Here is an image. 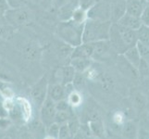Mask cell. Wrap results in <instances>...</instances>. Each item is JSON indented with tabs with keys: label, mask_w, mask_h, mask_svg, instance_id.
Returning <instances> with one entry per match:
<instances>
[{
	"label": "cell",
	"mask_w": 149,
	"mask_h": 139,
	"mask_svg": "<svg viewBox=\"0 0 149 139\" xmlns=\"http://www.w3.org/2000/svg\"><path fill=\"white\" fill-rule=\"evenodd\" d=\"M112 22L110 20H97L88 19L84 24L83 43H95L109 40Z\"/></svg>",
	"instance_id": "6da1fadb"
},
{
	"label": "cell",
	"mask_w": 149,
	"mask_h": 139,
	"mask_svg": "<svg viewBox=\"0 0 149 139\" xmlns=\"http://www.w3.org/2000/svg\"><path fill=\"white\" fill-rule=\"evenodd\" d=\"M84 24H79L73 20H62L56 27V35L60 41L72 47L83 43Z\"/></svg>",
	"instance_id": "7a4b0ae2"
},
{
	"label": "cell",
	"mask_w": 149,
	"mask_h": 139,
	"mask_svg": "<svg viewBox=\"0 0 149 139\" xmlns=\"http://www.w3.org/2000/svg\"><path fill=\"white\" fill-rule=\"evenodd\" d=\"M5 20L11 24L12 26L19 27L24 26L28 24L31 20H32V14L27 8H8L5 12L4 16Z\"/></svg>",
	"instance_id": "3957f363"
},
{
	"label": "cell",
	"mask_w": 149,
	"mask_h": 139,
	"mask_svg": "<svg viewBox=\"0 0 149 139\" xmlns=\"http://www.w3.org/2000/svg\"><path fill=\"white\" fill-rule=\"evenodd\" d=\"M48 83L47 77H42L36 84L31 88V96L37 107H41L45 100L48 93Z\"/></svg>",
	"instance_id": "277c9868"
},
{
	"label": "cell",
	"mask_w": 149,
	"mask_h": 139,
	"mask_svg": "<svg viewBox=\"0 0 149 139\" xmlns=\"http://www.w3.org/2000/svg\"><path fill=\"white\" fill-rule=\"evenodd\" d=\"M87 16L90 20H110V6L98 0L88 9Z\"/></svg>",
	"instance_id": "5b68a950"
},
{
	"label": "cell",
	"mask_w": 149,
	"mask_h": 139,
	"mask_svg": "<svg viewBox=\"0 0 149 139\" xmlns=\"http://www.w3.org/2000/svg\"><path fill=\"white\" fill-rule=\"evenodd\" d=\"M56 112V110L55 102L47 96L42 106L40 107V118L43 124L45 127H48L53 122H55Z\"/></svg>",
	"instance_id": "8992f818"
},
{
	"label": "cell",
	"mask_w": 149,
	"mask_h": 139,
	"mask_svg": "<svg viewBox=\"0 0 149 139\" xmlns=\"http://www.w3.org/2000/svg\"><path fill=\"white\" fill-rule=\"evenodd\" d=\"M115 24L118 30V33H119L120 37L121 39V42L123 45L125 46V48L128 49L129 47H131V46L135 45L136 43L138 42L136 31L120 26V25L118 23H115Z\"/></svg>",
	"instance_id": "52a82bcc"
},
{
	"label": "cell",
	"mask_w": 149,
	"mask_h": 139,
	"mask_svg": "<svg viewBox=\"0 0 149 139\" xmlns=\"http://www.w3.org/2000/svg\"><path fill=\"white\" fill-rule=\"evenodd\" d=\"M76 73V71L70 64L64 66L60 68L56 71V78H58V83L65 85H69L72 84V81L74 79V76Z\"/></svg>",
	"instance_id": "ba28073f"
},
{
	"label": "cell",
	"mask_w": 149,
	"mask_h": 139,
	"mask_svg": "<svg viewBox=\"0 0 149 139\" xmlns=\"http://www.w3.org/2000/svg\"><path fill=\"white\" fill-rule=\"evenodd\" d=\"M22 53L24 58L28 60H36L40 58L41 48L39 45L34 41H28L22 47Z\"/></svg>",
	"instance_id": "9c48e42d"
},
{
	"label": "cell",
	"mask_w": 149,
	"mask_h": 139,
	"mask_svg": "<svg viewBox=\"0 0 149 139\" xmlns=\"http://www.w3.org/2000/svg\"><path fill=\"white\" fill-rule=\"evenodd\" d=\"M93 43H81V45L73 47L72 52H71L70 58H84V59H91L93 56Z\"/></svg>",
	"instance_id": "30bf717a"
},
{
	"label": "cell",
	"mask_w": 149,
	"mask_h": 139,
	"mask_svg": "<svg viewBox=\"0 0 149 139\" xmlns=\"http://www.w3.org/2000/svg\"><path fill=\"white\" fill-rule=\"evenodd\" d=\"M125 2L126 13L139 18L143 9L147 6V2L146 0H125Z\"/></svg>",
	"instance_id": "8fae6325"
},
{
	"label": "cell",
	"mask_w": 149,
	"mask_h": 139,
	"mask_svg": "<svg viewBox=\"0 0 149 139\" xmlns=\"http://www.w3.org/2000/svg\"><path fill=\"white\" fill-rule=\"evenodd\" d=\"M126 13L125 0H119L110 5V20L112 23H116Z\"/></svg>",
	"instance_id": "7c38bea8"
},
{
	"label": "cell",
	"mask_w": 149,
	"mask_h": 139,
	"mask_svg": "<svg viewBox=\"0 0 149 139\" xmlns=\"http://www.w3.org/2000/svg\"><path fill=\"white\" fill-rule=\"evenodd\" d=\"M118 24H120V26H123L125 28L131 29L133 31H137L141 27L142 22L139 17H135L132 16V15H130L128 13H125L123 16L119 20V22H116Z\"/></svg>",
	"instance_id": "4fadbf2b"
},
{
	"label": "cell",
	"mask_w": 149,
	"mask_h": 139,
	"mask_svg": "<svg viewBox=\"0 0 149 139\" xmlns=\"http://www.w3.org/2000/svg\"><path fill=\"white\" fill-rule=\"evenodd\" d=\"M93 46H94V49H93L92 59H98L103 58V57H105L112 48L109 40L95 42L93 43Z\"/></svg>",
	"instance_id": "5bb4252c"
},
{
	"label": "cell",
	"mask_w": 149,
	"mask_h": 139,
	"mask_svg": "<svg viewBox=\"0 0 149 139\" xmlns=\"http://www.w3.org/2000/svg\"><path fill=\"white\" fill-rule=\"evenodd\" d=\"M120 55H122L123 57H124V59L132 66L134 67L135 69H137L138 67H139V64L142 60V57H141L139 51H138V49L136 47V45L126 49L124 51V53L120 54Z\"/></svg>",
	"instance_id": "9a60e30c"
},
{
	"label": "cell",
	"mask_w": 149,
	"mask_h": 139,
	"mask_svg": "<svg viewBox=\"0 0 149 139\" xmlns=\"http://www.w3.org/2000/svg\"><path fill=\"white\" fill-rule=\"evenodd\" d=\"M77 6H79V0H71L70 2L67 3L64 6L59 8L58 9V19L60 22L70 20L71 14H72L74 8Z\"/></svg>",
	"instance_id": "2e32d148"
},
{
	"label": "cell",
	"mask_w": 149,
	"mask_h": 139,
	"mask_svg": "<svg viewBox=\"0 0 149 139\" xmlns=\"http://www.w3.org/2000/svg\"><path fill=\"white\" fill-rule=\"evenodd\" d=\"M131 98L134 108L138 110H143L147 106V97L142 91L133 88L131 94Z\"/></svg>",
	"instance_id": "e0dca14e"
},
{
	"label": "cell",
	"mask_w": 149,
	"mask_h": 139,
	"mask_svg": "<svg viewBox=\"0 0 149 139\" xmlns=\"http://www.w3.org/2000/svg\"><path fill=\"white\" fill-rule=\"evenodd\" d=\"M47 96L52 99L54 102H58L60 100L65 99L66 97V91L63 85L56 83L51 86H48V93Z\"/></svg>",
	"instance_id": "ac0fdd59"
},
{
	"label": "cell",
	"mask_w": 149,
	"mask_h": 139,
	"mask_svg": "<svg viewBox=\"0 0 149 139\" xmlns=\"http://www.w3.org/2000/svg\"><path fill=\"white\" fill-rule=\"evenodd\" d=\"M92 59L84 58H73L70 59V64L74 68V70L78 73H84L91 66Z\"/></svg>",
	"instance_id": "d6986e66"
},
{
	"label": "cell",
	"mask_w": 149,
	"mask_h": 139,
	"mask_svg": "<svg viewBox=\"0 0 149 139\" xmlns=\"http://www.w3.org/2000/svg\"><path fill=\"white\" fill-rule=\"evenodd\" d=\"M87 12H88V9L84 8L81 6H77L72 14H71V18L70 20H73L74 22L79 23V24H84V22L88 20V16H87Z\"/></svg>",
	"instance_id": "ffe728a7"
},
{
	"label": "cell",
	"mask_w": 149,
	"mask_h": 139,
	"mask_svg": "<svg viewBox=\"0 0 149 139\" xmlns=\"http://www.w3.org/2000/svg\"><path fill=\"white\" fill-rule=\"evenodd\" d=\"M18 104L20 111H22V118L25 121H28L31 118V114H32V107H31L29 101L25 98H22V97H19L18 98Z\"/></svg>",
	"instance_id": "44dd1931"
},
{
	"label": "cell",
	"mask_w": 149,
	"mask_h": 139,
	"mask_svg": "<svg viewBox=\"0 0 149 139\" xmlns=\"http://www.w3.org/2000/svg\"><path fill=\"white\" fill-rule=\"evenodd\" d=\"M123 133L129 139H135L137 135V127L133 122H128L123 126Z\"/></svg>",
	"instance_id": "7402d4cb"
},
{
	"label": "cell",
	"mask_w": 149,
	"mask_h": 139,
	"mask_svg": "<svg viewBox=\"0 0 149 139\" xmlns=\"http://www.w3.org/2000/svg\"><path fill=\"white\" fill-rule=\"evenodd\" d=\"M138 42L149 45V26L141 25V27L136 31Z\"/></svg>",
	"instance_id": "603a6c76"
},
{
	"label": "cell",
	"mask_w": 149,
	"mask_h": 139,
	"mask_svg": "<svg viewBox=\"0 0 149 139\" xmlns=\"http://www.w3.org/2000/svg\"><path fill=\"white\" fill-rule=\"evenodd\" d=\"M68 103L70 106L72 107H78L83 102V96H81V93L78 91H72L70 92L68 96Z\"/></svg>",
	"instance_id": "cb8c5ba5"
},
{
	"label": "cell",
	"mask_w": 149,
	"mask_h": 139,
	"mask_svg": "<svg viewBox=\"0 0 149 139\" xmlns=\"http://www.w3.org/2000/svg\"><path fill=\"white\" fill-rule=\"evenodd\" d=\"M99 82H100V85L103 90L105 91H110L113 86H114V82H113L112 78L110 76H109L107 74H102L101 76L99 75Z\"/></svg>",
	"instance_id": "d4e9b609"
},
{
	"label": "cell",
	"mask_w": 149,
	"mask_h": 139,
	"mask_svg": "<svg viewBox=\"0 0 149 139\" xmlns=\"http://www.w3.org/2000/svg\"><path fill=\"white\" fill-rule=\"evenodd\" d=\"M137 73L138 76H140L142 79L149 76V64L146 59H142L139 67L137 68Z\"/></svg>",
	"instance_id": "484cf974"
},
{
	"label": "cell",
	"mask_w": 149,
	"mask_h": 139,
	"mask_svg": "<svg viewBox=\"0 0 149 139\" xmlns=\"http://www.w3.org/2000/svg\"><path fill=\"white\" fill-rule=\"evenodd\" d=\"M90 129L92 133L96 136H101L103 135V125L99 120H95V121H90Z\"/></svg>",
	"instance_id": "4316f807"
},
{
	"label": "cell",
	"mask_w": 149,
	"mask_h": 139,
	"mask_svg": "<svg viewBox=\"0 0 149 139\" xmlns=\"http://www.w3.org/2000/svg\"><path fill=\"white\" fill-rule=\"evenodd\" d=\"M70 119V111L65 110V111H56L55 115V122L58 123V124H62V123L67 122Z\"/></svg>",
	"instance_id": "83f0119b"
},
{
	"label": "cell",
	"mask_w": 149,
	"mask_h": 139,
	"mask_svg": "<svg viewBox=\"0 0 149 139\" xmlns=\"http://www.w3.org/2000/svg\"><path fill=\"white\" fill-rule=\"evenodd\" d=\"M136 47L139 51V53L142 57V59H149V45L143 44L141 42H137L136 43Z\"/></svg>",
	"instance_id": "f1b7e54d"
},
{
	"label": "cell",
	"mask_w": 149,
	"mask_h": 139,
	"mask_svg": "<svg viewBox=\"0 0 149 139\" xmlns=\"http://www.w3.org/2000/svg\"><path fill=\"white\" fill-rule=\"evenodd\" d=\"M70 131L68 123L65 122L62 124H59V133H58V139H69L70 136Z\"/></svg>",
	"instance_id": "f546056e"
},
{
	"label": "cell",
	"mask_w": 149,
	"mask_h": 139,
	"mask_svg": "<svg viewBox=\"0 0 149 139\" xmlns=\"http://www.w3.org/2000/svg\"><path fill=\"white\" fill-rule=\"evenodd\" d=\"M48 136L58 139V133H59V124L56 122H53L52 124L47 127Z\"/></svg>",
	"instance_id": "4dcf8cb0"
},
{
	"label": "cell",
	"mask_w": 149,
	"mask_h": 139,
	"mask_svg": "<svg viewBox=\"0 0 149 139\" xmlns=\"http://www.w3.org/2000/svg\"><path fill=\"white\" fill-rule=\"evenodd\" d=\"M9 8H23L27 3V0H7Z\"/></svg>",
	"instance_id": "1f68e13d"
},
{
	"label": "cell",
	"mask_w": 149,
	"mask_h": 139,
	"mask_svg": "<svg viewBox=\"0 0 149 139\" xmlns=\"http://www.w3.org/2000/svg\"><path fill=\"white\" fill-rule=\"evenodd\" d=\"M140 20H141V22L143 25L149 26V4H147L146 8L143 9V13L140 16Z\"/></svg>",
	"instance_id": "d6a6232c"
},
{
	"label": "cell",
	"mask_w": 149,
	"mask_h": 139,
	"mask_svg": "<svg viewBox=\"0 0 149 139\" xmlns=\"http://www.w3.org/2000/svg\"><path fill=\"white\" fill-rule=\"evenodd\" d=\"M69 125V128H70V135L71 136H74L76 133L79 132V129H80V125H79V122L78 121L76 120H70L69 121V122H67Z\"/></svg>",
	"instance_id": "836d02e7"
},
{
	"label": "cell",
	"mask_w": 149,
	"mask_h": 139,
	"mask_svg": "<svg viewBox=\"0 0 149 139\" xmlns=\"http://www.w3.org/2000/svg\"><path fill=\"white\" fill-rule=\"evenodd\" d=\"M55 106H56V111H65V110H69L70 105L68 101H66L65 99L60 100L58 102H55Z\"/></svg>",
	"instance_id": "e575fe53"
},
{
	"label": "cell",
	"mask_w": 149,
	"mask_h": 139,
	"mask_svg": "<svg viewBox=\"0 0 149 139\" xmlns=\"http://www.w3.org/2000/svg\"><path fill=\"white\" fill-rule=\"evenodd\" d=\"M113 122H114L116 124L118 125H121L124 123L125 122V116L121 111H117L113 114Z\"/></svg>",
	"instance_id": "d590c367"
},
{
	"label": "cell",
	"mask_w": 149,
	"mask_h": 139,
	"mask_svg": "<svg viewBox=\"0 0 149 139\" xmlns=\"http://www.w3.org/2000/svg\"><path fill=\"white\" fill-rule=\"evenodd\" d=\"M71 0H54L53 4H52V8H56V9H58L59 8H61L64 5H66L67 3L70 2Z\"/></svg>",
	"instance_id": "8d00e7d4"
},
{
	"label": "cell",
	"mask_w": 149,
	"mask_h": 139,
	"mask_svg": "<svg viewBox=\"0 0 149 139\" xmlns=\"http://www.w3.org/2000/svg\"><path fill=\"white\" fill-rule=\"evenodd\" d=\"M9 8L7 0H0V17L4 16L5 12Z\"/></svg>",
	"instance_id": "74e56055"
},
{
	"label": "cell",
	"mask_w": 149,
	"mask_h": 139,
	"mask_svg": "<svg viewBox=\"0 0 149 139\" xmlns=\"http://www.w3.org/2000/svg\"><path fill=\"white\" fill-rule=\"evenodd\" d=\"M19 139H35L34 136L33 135L32 133H29V132H24L20 135Z\"/></svg>",
	"instance_id": "f35d334b"
},
{
	"label": "cell",
	"mask_w": 149,
	"mask_h": 139,
	"mask_svg": "<svg viewBox=\"0 0 149 139\" xmlns=\"http://www.w3.org/2000/svg\"><path fill=\"white\" fill-rule=\"evenodd\" d=\"M54 0H42L41 3L43 4V6L45 8H52V4H53Z\"/></svg>",
	"instance_id": "ab89813d"
},
{
	"label": "cell",
	"mask_w": 149,
	"mask_h": 139,
	"mask_svg": "<svg viewBox=\"0 0 149 139\" xmlns=\"http://www.w3.org/2000/svg\"><path fill=\"white\" fill-rule=\"evenodd\" d=\"M143 87L149 91V76L146 77V78H143Z\"/></svg>",
	"instance_id": "60d3db41"
},
{
	"label": "cell",
	"mask_w": 149,
	"mask_h": 139,
	"mask_svg": "<svg viewBox=\"0 0 149 139\" xmlns=\"http://www.w3.org/2000/svg\"><path fill=\"white\" fill-rule=\"evenodd\" d=\"M73 139H84V135L81 133L78 132L73 136Z\"/></svg>",
	"instance_id": "b9f144b4"
},
{
	"label": "cell",
	"mask_w": 149,
	"mask_h": 139,
	"mask_svg": "<svg viewBox=\"0 0 149 139\" xmlns=\"http://www.w3.org/2000/svg\"><path fill=\"white\" fill-rule=\"evenodd\" d=\"M44 139H56L55 137H52V136H45Z\"/></svg>",
	"instance_id": "7bdbcfd3"
},
{
	"label": "cell",
	"mask_w": 149,
	"mask_h": 139,
	"mask_svg": "<svg viewBox=\"0 0 149 139\" xmlns=\"http://www.w3.org/2000/svg\"><path fill=\"white\" fill-rule=\"evenodd\" d=\"M32 2H34V3H39V2H41L42 0H31Z\"/></svg>",
	"instance_id": "ee69618b"
},
{
	"label": "cell",
	"mask_w": 149,
	"mask_h": 139,
	"mask_svg": "<svg viewBox=\"0 0 149 139\" xmlns=\"http://www.w3.org/2000/svg\"><path fill=\"white\" fill-rule=\"evenodd\" d=\"M3 31H4V29L1 27V26H0V35H1L2 34V33H3Z\"/></svg>",
	"instance_id": "f6af8a7d"
},
{
	"label": "cell",
	"mask_w": 149,
	"mask_h": 139,
	"mask_svg": "<svg viewBox=\"0 0 149 139\" xmlns=\"http://www.w3.org/2000/svg\"><path fill=\"white\" fill-rule=\"evenodd\" d=\"M146 1L147 2V4H149V0H146Z\"/></svg>",
	"instance_id": "bcb514c9"
},
{
	"label": "cell",
	"mask_w": 149,
	"mask_h": 139,
	"mask_svg": "<svg viewBox=\"0 0 149 139\" xmlns=\"http://www.w3.org/2000/svg\"><path fill=\"white\" fill-rule=\"evenodd\" d=\"M0 22H1V17H0Z\"/></svg>",
	"instance_id": "7dc6e473"
}]
</instances>
